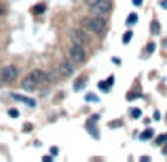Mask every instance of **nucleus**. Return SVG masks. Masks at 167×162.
<instances>
[{
	"instance_id": "obj_1",
	"label": "nucleus",
	"mask_w": 167,
	"mask_h": 162,
	"mask_svg": "<svg viewBox=\"0 0 167 162\" xmlns=\"http://www.w3.org/2000/svg\"><path fill=\"white\" fill-rule=\"evenodd\" d=\"M66 53H68V59H70L74 65L78 63H85L87 59V51H85V44H78L76 40H70L68 46H66Z\"/></svg>"
},
{
	"instance_id": "obj_2",
	"label": "nucleus",
	"mask_w": 167,
	"mask_h": 162,
	"mask_svg": "<svg viewBox=\"0 0 167 162\" xmlns=\"http://www.w3.org/2000/svg\"><path fill=\"white\" fill-rule=\"evenodd\" d=\"M85 30L93 32V34H104L106 32V17H99V15H91L85 19Z\"/></svg>"
},
{
	"instance_id": "obj_3",
	"label": "nucleus",
	"mask_w": 167,
	"mask_h": 162,
	"mask_svg": "<svg viewBox=\"0 0 167 162\" xmlns=\"http://www.w3.org/2000/svg\"><path fill=\"white\" fill-rule=\"evenodd\" d=\"M17 78H19V68L13 65V63L4 65L2 72H0V82H2V84H11V82H15Z\"/></svg>"
},
{
	"instance_id": "obj_4",
	"label": "nucleus",
	"mask_w": 167,
	"mask_h": 162,
	"mask_svg": "<svg viewBox=\"0 0 167 162\" xmlns=\"http://www.w3.org/2000/svg\"><path fill=\"white\" fill-rule=\"evenodd\" d=\"M91 15H99V17H106L108 13L112 11V0H95L91 6H89Z\"/></svg>"
},
{
	"instance_id": "obj_5",
	"label": "nucleus",
	"mask_w": 167,
	"mask_h": 162,
	"mask_svg": "<svg viewBox=\"0 0 167 162\" xmlns=\"http://www.w3.org/2000/svg\"><path fill=\"white\" fill-rule=\"evenodd\" d=\"M57 74H59V76H70V74H74V63H72L70 59L59 61V65H57Z\"/></svg>"
},
{
	"instance_id": "obj_6",
	"label": "nucleus",
	"mask_w": 167,
	"mask_h": 162,
	"mask_svg": "<svg viewBox=\"0 0 167 162\" xmlns=\"http://www.w3.org/2000/svg\"><path fill=\"white\" fill-rule=\"evenodd\" d=\"M70 40H76L78 44H87L89 38H87V34H85L81 27H72L70 30Z\"/></svg>"
},
{
	"instance_id": "obj_7",
	"label": "nucleus",
	"mask_w": 167,
	"mask_h": 162,
	"mask_svg": "<svg viewBox=\"0 0 167 162\" xmlns=\"http://www.w3.org/2000/svg\"><path fill=\"white\" fill-rule=\"evenodd\" d=\"M30 76L34 78V82L38 84V86H42V84H47L51 78L47 76V72H42V69H34V72H30Z\"/></svg>"
},
{
	"instance_id": "obj_8",
	"label": "nucleus",
	"mask_w": 167,
	"mask_h": 162,
	"mask_svg": "<svg viewBox=\"0 0 167 162\" xmlns=\"http://www.w3.org/2000/svg\"><path fill=\"white\" fill-rule=\"evenodd\" d=\"M21 89H24L25 93H34L36 89H38V84H36V82H34V78H32V76L28 74L24 80H21Z\"/></svg>"
},
{
	"instance_id": "obj_9",
	"label": "nucleus",
	"mask_w": 167,
	"mask_h": 162,
	"mask_svg": "<svg viewBox=\"0 0 167 162\" xmlns=\"http://www.w3.org/2000/svg\"><path fill=\"white\" fill-rule=\"evenodd\" d=\"M87 84V76H81L74 80V91H83V86Z\"/></svg>"
},
{
	"instance_id": "obj_10",
	"label": "nucleus",
	"mask_w": 167,
	"mask_h": 162,
	"mask_svg": "<svg viewBox=\"0 0 167 162\" xmlns=\"http://www.w3.org/2000/svg\"><path fill=\"white\" fill-rule=\"evenodd\" d=\"M112 82H114V78H108L106 82H99V91H108L112 86Z\"/></svg>"
},
{
	"instance_id": "obj_11",
	"label": "nucleus",
	"mask_w": 167,
	"mask_h": 162,
	"mask_svg": "<svg viewBox=\"0 0 167 162\" xmlns=\"http://www.w3.org/2000/svg\"><path fill=\"white\" fill-rule=\"evenodd\" d=\"M135 21H138V15H135V13H131V15L127 17V25H135Z\"/></svg>"
},
{
	"instance_id": "obj_12",
	"label": "nucleus",
	"mask_w": 167,
	"mask_h": 162,
	"mask_svg": "<svg viewBox=\"0 0 167 162\" xmlns=\"http://www.w3.org/2000/svg\"><path fill=\"white\" fill-rule=\"evenodd\" d=\"M165 141H167V135H161V137H156V141H155V143H156V145H163Z\"/></svg>"
},
{
	"instance_id": "obj_13",
	"label": "nucleus",
	"mask_w": 167,
	"mask_h": 162,
	"mask_svg": "<svg viewBox=\"0 0 167 162\" xmlns=\"http://www.w3.org/2000/svg\"><path fill=\"white\" fill-rule=\"evenodd\" d=\"M4 13H7V4H4V2H2V0H0V17H2V15H4Z\"/></svg>"
},
{
	"instance_id": "obj_14",
	"label": "nucleus",
	"mask_w": 167,
	"mask_h": 162,
	"mask_svg": "<svg viewBox=\"0 0 167 162\" xmlns=\"http://www.w3.org/2000/svg\"><path fill=\"white\" fill-rule=\"evenodd\" d=\"M152 137V131H144L142 133V139H150Z\"/></svg>"
},
{
	"instance_id": "obj_15",
	"label": "nucleus",
	"mask_w": 167,
	"mask_h": 162,
	"mask_svg": "<svg viewBox=\"0 0 167 162\" xmlns=\"http://www.w3.org/2000/svg\"><path fill=\"white\" fill-rule=\"evenodd\" d=\"M129 40H131V32H127V34L123 36V42H125V44H127V42H129Z\"/></svg>"
},
{
	"instance_id": "obj_16",
	"label": "nucleus",
	"mask_w": 167,
	"mask_h": 162,
	"mask_svg": "<svg viewBox=\"0 0 167 162\" xmlns=\"http://www.w3.org/2000/svg\"><path fill=\"white\" fill-rule=\"evenodd\" d=\"M152 32H155V34H159V32H161V27H159V23H152Z\"/></svg>"
},
{
	"instance_id": "obj_17",
	"label": "nucleus",
	"mask_w": 167,
	"mask_h": 162,
	"mask_svg": "<svg viewBox=\"0 0 167 162\" xmlns=\"http://www.w3.org/2000/svg\"><path fill=\"white\" fill-rule=\"evenodd\" d=\"M131 116H133V118H140L142 112H140V110H131Z\"/></svg>"
},
{
	"instance_id": "obj_18",
	"label": "nucleus",
	"mask_w": 167,
	"mask_h": 162,
	"mask_svg": "<svg viewBox=\"0 0 167 162\" xmlns=\"http://www.w3.org/2000/svg\"><path fill=\"white\" fill-rule=\"evenodd\" d=\"M9 116H11V118H17V116H19V112H17V110H11V112H9Z\"/></svg>"
},
{
	"instance_id": "obj_19",
	"label": "nucleus",
	"mask_w": 167,
	"mask_h": 162,
	"mask_svg": "<svg viewBox=\"0 0 167 162\" xmlns=\"http://www.w3.org/2000/svg\"><path fill=\"white\" fill-rule=\"evenodd\" d=\"M93 2H95V0H85V4H87V6H91Z\"/></svg>"
},
{
	"instance_id": "obj_20",
	"label": "nucleus",
	"mask_w": 167,
	"mask_h": 162,
	"mask_svg": "<svg viewBox=\"0 0 167 162\" xmlns=\"http://www.w3.org/2000/svg\"><path fill=\"white\" fill-rule=\"evenodd\" d=\"M133 4H135V6H140V4H142V0H133Z\"/></svg>"
},
{
	"instance_id": "obj_21",
	"label": "nucleus",
	"mask_w": 167,
	"mask_h": 162,
	"mask_svg": "<svg viewBox=\"0 0 167 162\" xmlns=\"http://www.w3.org/2000/svg\"><path fill=\"white\" fill-rule=\"evenodd\" d=\"M163 154H167V145H165V147H163Z\"/></svg>"
}]
</instances>
